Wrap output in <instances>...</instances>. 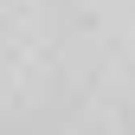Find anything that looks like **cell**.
Returning a JSON list of instances; mask_svg holds the SVG:
<instances>
[{
    "label": "cell",
    "instance_id": "obj_1",
    "mask_svg": "<svg viewBox=\"0 0 135 135\" xmlns=\"http://www.w3.org/2000/svg\"><path fill=\"white\" fill-rule=\"evenodd\" d=\"M0 135H135V0H0Z\"/></svg>",
    "mask_w": 135,
    "mask_h": 135
}]
</instances>
